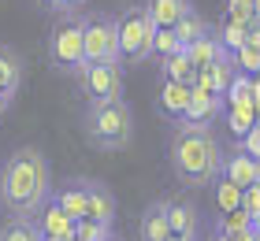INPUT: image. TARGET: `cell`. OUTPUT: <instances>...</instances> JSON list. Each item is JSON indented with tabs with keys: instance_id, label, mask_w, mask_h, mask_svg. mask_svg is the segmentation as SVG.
I'll return each mask as SVG.
<instances>
[{
	"instance_id": "obj_29",
	"label": "cell",
	"mask_w": 260,
	"mask_h": 241,
	"mask_svg": "<svg viewBox=\"0 0 260 241\" xmlns=\"http://www.w3.org/2000/svg\"><path fill=\"white\" fill-rule=\"evenodd\" d=\"M242 212H245V215H253V219L260 215V189H256V186L242 189Z\"/></svg>"
},
{
	"instance_id": "obj_10",
	"label": "cell",
	"mask_w": 260,
	"mask_h": 241,
	"mask_svg": "<svg viewBox=\"0 0 260 241\" xmlns=\"http://www.w3.org/2000/svg\"><path fill=\"white\" fill-rule=\"evenodd\" d=\"M219 115H223V96L190 89V104H186V112L175 126H212Z\"/></svg>"
},
{
	"instance_id": "obj_13",
	"label": "cell",
	"mask_w": 260,
	"mask_h": 241,
	"mask_svg": "<svg viewBox=\"0 0 260 241\" xmlns=\"http://www.w3.org/2000/svg\"><path fill=\"white\" fill-rule=\"evenodd\" d=\"M186 104H190V86H182V82H160V93H156V108L164 119H171V123H179Z\"/></svg>"
},
{
	"instance_id": "obj_11",
	"label": "cell",
	"mask_w": 260,
	"mask_h": 241,
	"mask_svg": "<svg viewBox=\"0 0 260 241\" xmlns=\"http://www.w3.org/2000/svg\"><path fill=\"white\" fill-rule=\"evenodd\" d=\"M82 186H86V215H82V219L112 226L115 223V197H112V189L104 182H97V178H82Z\"/></svg>"
},
{
	"instance_id": "obj_35",
	"label": "cell",
	"mask_w": 260,
	"mask_h": 241,
	"mask_svg": "<svg viewBox=\"0 0 260 241\" xmlns=\"http://www.w3.org/2000/svg\"><path fill=\"white\" fill-rule=\"evenodd\" d=\"M8 108H11V96H4V93H0V115H4Z\"/></svg>"
},
{
	"instance_id": "obj_5",
	"label": "cell",
	"mask_w": 260,
	"mask_h": 241,
	"mask_svg": "<svg viewBox=\"0 0 260 241\" xmlns=\"http://www.w3.org/2000/svg\"><path fill=\"white\" fill-rule=\"evenodd\" d=\"M49 63L63 75H78L86 67V56H82V15L67 11L52 22L49 30Z\"/></svg>"
},
{
	"instance_id": "obj_32",
	"label": "cell",
	"mask_w": 260,
	"mask_h": 241,
	"mask_svg": "<svg viewBox=\"0 0 260 241\" xmlns=\"http://www.w3.org/2000/svg\"><path fill=\"white\" fill-rule=\"evenodd\" d=\"M38 4H41L45 11H52V15H67V4H63V0H38Z\"/></svg>"
},
{
	"instance_id": "obj_15",
	"label": "cell",
	"mask_w": 260,
	"mask_h": 241,
	"mask_svg": "<svg viewBox=\"0 0 260 241\" xmlns=\"http://www.w3.org/2000/svg\"><path fill=\"white\" fill-rule=\"evenodd\" d=\"M19 86H22V56L11 45H0V93L15 100Z\"/></svg>"
},
{
	"instance_id": "obj_24",
	"label": "cell",
	"mask_w": 260,
	"mask_h": 241,
	"mask_svg": "<svg viewBox=\"0 0 260 241\" xmlns=\"http://www.w3.org/2000/svg\"><path fill=\"white\" fill-rule=\"evenodd\" d=\"M231 63H234V71H242V75H256V67H260V33H253V38L231 56Z\"/></svg>"
},
{
	"instance_id": "obj_25",
	"label": "cell",
	"mask_w": 260,
	"mask_h": 241,
	"mask_svg": "<svg viewBox=\"0 0 260 241\" xmlns=\"http://www.w3.org/2000/svg\"><path fill=\"white\" fill-rule=\"evenodd\" d=\"M0 241H41V234H38V223L34 219H11L0 226Z\"/></svg>"
},
{
	"instance_id": "obj_33",
	"label": "cell",
	"mask_w": 260,
	"mask_h": 241,
	"mask_svg": "<svg viewBox=\"0 0 260 241\" xmlns=\"http://www.w3.org/2000/svg\"><path fill=\"white\" fill-rule=\"evenodd\" d=\"M63 4H67V11H78V8H86L89 0H63Z\"/></svg>"
},
{
	"instance_id": "obj_36",
	"label": "cell",
	"mask_w": 260,
	"mask_h": 241,
	"mask_svg": "<svg viewBox=\"0 0 260 241\" xmlns=\"http://www.w3.org/2000/svg\"><path fill=\"white\" fill-rule=\"evenodd\" d=\"M168 241H197V237H179V234H171Z\"/></svg>"
},
{
	"instance_id": "obj_8",
	"label": "cell",
	"mask_w": 260,
	"mask_h": 241,
	"mask_svg": "<svg viewBox=\"0 0 260 241\" xmlns=\"http://www.w3.org/2000/svg\"><path fill=\"white\" fill-rule=\"evenodd\" d=\"M164 219H168V230L179 237H201V208L190 197H171L164 200Z\"/></svg>"
},
{
	"instance_id": "obj_28",
	"label": "cell",
	"mask_w": 260,
	"mask_h": 241,
	"mask_svg": "<svg viewBox=\"0 0 260 241\" xmlns=\"http://www.w3.org/2000/svg\"><path fill=\"white\" fill-rule=\"evenodd\" d=\"M171 52H179V41H175V33L171 30H156L152 33V56H171Z\"/></svg>"
},
{
	"instance_id": "obj_16",
	"label": "cell",
	"mask_w": 260,
	"mask_h": 241,
	"mask_svg": "<svg viewBox=\"0 0 260 241\" xmlns=\"http://www.w3.org/2000/svg\"><path fill=\"white\" fill-rule=\"evenodd\" d=\"M145 11H149V19H152L156 30H171L175 22L190 11V0H149Z\"/></svg>"
},
{
	"instance_id": "obj_19",
	"label": "cell",
	"mask_w": 260,
	"mask_h": 241,
	"mask_svg": "<svg viewBox=\"0 0 260 241\" xmlns=\"http://www.w3.org/2000/svg\"><path fill=\"white\" fill-rule=\"evenodd\" d=\"M160 75H164V82H182V86H190L197 71L190 63V56H186V48H179V52L160 59Z\"/></svg>"
},
{
	"instance_id": "obj_9",
	"label": "cell",
	"mask_w": 260,
	"mask_h": 241,
	"mask_svg": "<svg viewBox=\"0 0 260 241\" xmlns=\"http://www.w3.org/2000/svg\"><path fill=\"white\" fill-rule=\"evenodd\" d=\"M219 178H223V182H231V186H238V189H249V186H256V182H260V163H256V156H245L242 149L223 152Z\"/></svg>"
},
{
	"instance_id": "obj_22",
	"label": "cell",
	"mask_w": 260,
	"mask_h": 241,
	"mask_svg": "<svg viewBox=\"0 0 260 241\" xmlns=\"http://www.w3.org/2000/svg\"><path fill=\"white\" fill-rule=\"evenodd\" d=\"M256 96H260L256 75H242V71H234L231 86L223 89V108H227V104H242V100H256Z\"/></svg>"
},
{
	"instance_id": "obj_34",
	"label": "cell",
	"mask_w": 260,
	"mask_h": 241,
	"mask_svg": "<svg viewBox=\"0 0 260 241\" xmlns=\"http://www.w3.org/2000/svg\"><path fill=\"white\" fill-rule=\"evenodd\" d=\"M227 241H256V230H245V234H238V237H227Z\"/></svg>"
},
{
	"instance_id": "obj_30",
	"label": "cell",
	"mask_w": 260,
	"mask_h": 241,
	"mask_svg": "<svg viewBox=\"0 0 260 241\" xmlns=\"http://www.w3.org/2000/svg\"><path fill=\"white\" fill-rule=\"evenodd\" d=\"M238 149H242L245 156H256V152H260V130H256V126L245 130V134L238 137Z\"/></svg>"
},
{
	"instance_id": "obj_20",
	"label": "cell",
	"mask_w": 260,
	"mask_h": 241,
	"mask_svg": "<svg viewBox=\"0 0 260 241\" xmlns=\"http://www.w3.org/2000/svg\"><path fill=\"white\" fill-rule=\"evenodd\" d=\"M245 230H256V219L253 215H245L242 208H234V212H219V219L212 223V234H219V237H238Z\"/></svg>"
},
{
	"instance_id": "obj_17",
	"label": "cell",
	"mask_w": 260,
	"mask_h": 241,
	"mask_svg": "<svg viewBox=\"0 0 260 241\" xmlns=\"http://www.w3.org/2000/svg\"><path fill=\"white\" fill-rule=\"evenodd\" d=\"M138 237H141V241H168V237H171V230H168V219H164V200L149 204V208L141 212Z\"/></svg>"
},
{
	"instance_id": "obj_14",
	"label": "cell",
	"mask_w": 260,
	"mask_h": 241,
	"mask_svg": "<svg viewBox=\"0 0 260 241\" xmlns=\"http://www.w3.org/2000/svg\"><path fill=\"white\" fill-rule=\"evenodd\" d=\"M49 200L56 208H63L71 219H82V215H86V186H82V178H71V182H63L60 189H52Z\"/></svg>"
},
{
	"instance_id": "obj_3",
	"label": "cell",
	"mask_w": 260,
	"mask_h": 241,
	"mask_svg": "<svg viewBox=\"0 0 260 241\" xmlns=\"http://www.w3.org/2000/svg\"><path fill=\"white\" fill-rule=\"evenodd\" d=\"M86 137L104 152H119L134 137V108L123 96L115 100H89L86 108Z\"/></svg>"
},
{
	"instance_id": "obj_6",
	"label": "cell",
	"mask_w": 260,
	"mask_h": 241,
	"mask_svg": "<svg viewBox=\"0 0 260 241\" xmlns=\"http://www.w3.org/2000/svg\"><path fill=\"white\" fill-rule=\"evenodd\" d=\"M82 56H86V63H119L112 15H104V11L82 15Z\"/></svg>"
},
{
	"instance_id": "obj_23",
	"label": "cell",
	"mask_w": 260,
	"mask_h": 241,
	"mask_svg": "<svg viewBox=\"0 0 260 241\" xmlns=\"http://www.w3.org/2000/svg\"><path fill=\"white\" fill-rule=\"evenodd\" d=\"M227 112V130L234 137H242L245 130L256 126V100H242V104H227L223 108Z\"/></svg>"
},
{
	"instance_id": "obj_26",
	"label": "cell",
	"mask_w": 260,
	"mask_h": 241,
	"mask_svg": "<svg viewBox=\"0 0 260 241\" xmlns=\"http://www.w3.org/2000/svg\"><path fill=\"white\" fill-rule=\"evenodd\" d=\"M75 241H112V226H101L93 219H75Z\"/></svg>"
},
{
	"instance_id": "obj_31",
	"label": "cell",
	"mask_w": 260,
	"mask_h": 241,
	"mask_svg": "<svg viewBox=\"0 0 260 241\" xmlns=\"http://www.w3.org/2000/svg\"><path fill=\"white\" fill-rule=\"evenodd\" d=\"M260 0H227V15H238V11H256Z\"/></svg>"
},
{
	"instance_id": "obj_1",
	"label": "cell",
	"mask_w": 260,
	"mask_h": 241,
	"mask_svg": "<svg viewBox=\"0 0 260 241\" xmlns=\"http://www.w3.org/2000/svg\"><path fill=\"white\" fill-rule=\"evenodd\" d=\"M52 193L49 160L38 149H15L0 163V200L15 219H34Z\"/></svg>"
},
{
	"instance_id": "obj_12",
	"label": "cell",
	"mask_w": 260,
	"mask_h": 241,
	"mask_svg": "<svg viewBox=\"0 0 260 241\" xmlns=\"http://www.w3.org/2000/svg\"><path fill=\"white\" fill-rule=\"evenodd\" d=\"M34 223H38L41 237H52V241H71V237H75V219H71L63 208H56L52 200L34 215Z\"/></svg>"
},
{
	"instance_id": "obj_2",
	"label": "cell",
	"mask_w": 260,
	"mask_h": 241,
	"mask_svg": "<svg viewBox=\"0 0 260 241\" xmlns=\"http://www.w3.org/2000/svg\"><path fill=\"white\" fill-rule=\"evenodd\" d=\"M168 156H171V171L182 186L205 189L219 182L223 145L212 134V126H175Z\"/></svg>"
},
{
	"instance_id": "obj_21",
	"label": "cell",
	"mask_w": 260,
	"mask_h": 241,
	"mask_svg": "<svg viewBox=\"0 0 260 241\" xmlns=\"http://www.w3.org/2000/svg\"><path fill=\"white\" fill-rule=\"evenodd\" d=\"M186 56H190L193 71H205L208 63H216V59H219V56H227V52L219 48L216 33H205V38H197L193 45H186Z\"/></svg>"
},
{
	"instance_id": "obj_4",
	"label": "cell",
	"mask_w": 260,
	"mask_h": 241,
	"mask_svg": "<svg viewBox=\"0 0 260 241\" xmlns=\"http://www.w3.org/2000/svg\"><path fill=\"white\" fill-rule=\"evenodd\" d=\"M152 26L145 4H130L119 19H115V56H119V63H145L152 56Z\"/></svg>"
},
{
	"instance_id": "obj_18",
	"label": "cell",
	"mask_w": 260,
	"mask_h": 241,
	"mask_svg": "<svg viewBox=\"0 0 260 241\" xmlns=\"http://www.w3.org/2000/svg\"><path fill=\"white\" fill-rule=\"evenodd\" d=\"M171 33H175V41H179V48H186V45H193L197 38L212 33V26H208V19H205V15H197V11L190 8V11H186V15L171 26Z\"/></svg>"
},
{
	"instance_id": "obj_7",
	"label": "cell",
	"mask_w": 260,
	"mask_h": 241,
	"mask_svg": "<svg viewBox=\"0 0 260 241\" xmlns=\"http://www.w3.org/2000/svg\"><path fill=\"white\" fill-rule=\"evenodd\" d=\"M75 78L89 100H115V96H123V67L119 63H86Z\"/></svg>"
},
{
	"instance_id": "obj_27",
	"label": "cell",
	"mask_w": 260,
	"mask_h": 241,
	"mask_svg": "<svg viewBox=\"0 0 260 241\" xmlns=\"http://www.w3.org/2000/svg\"><path fill=\"white\" fill-rule=\"evenodd\" d=\"M216 200H219V212H234V208H242V189L219 178L216 182Z\"/></svg>"
},
{
	"instance_id": "obj_37",
	"label": "cell",
	"mask_w": 260,
	"mask_h": 241,
	"mask_svg": "<svg viewBox=\"0 0 260 241\" xmlns=\"http://www.w3.org/2000/svg\"><path fill=\"white\" fill-rule=\"evenodd\" d=\"M112 241H115V237H112Z\"/></svg>"
}]
</instances>
